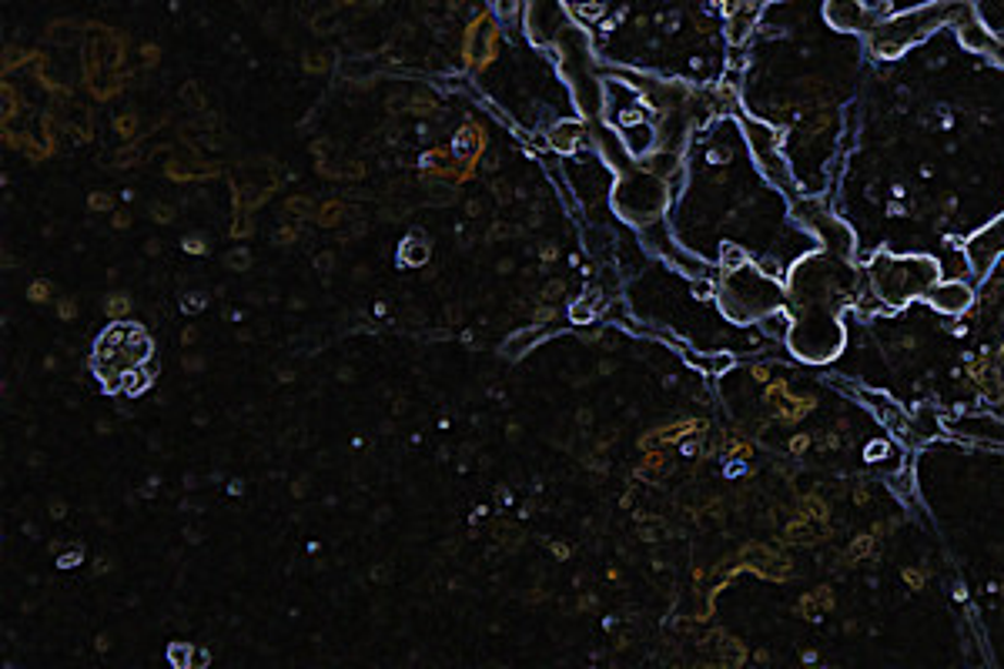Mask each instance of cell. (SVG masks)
Wrapping results in <instances>:
<instances>
[{
    "mask_svg": "<svg viewBox=\"0 0 1004 669\" xmlns=\"http://www.w3.org/2000/svg\"><path fill=\"white\" fill-rule=\"evenodd\" d=\"M975 11H971V4L968 0H938V4H931V8H918V11H907V14H901V17H894V21H887V24H881V27H874V34H871V44H874V51H881V54H897V51H904V48H910L915 40H921V37H928L934 27H941V24H962L965 17H971Z\"/></svg>",
    "mask_w": 1004,
    "mask_h": 669,
    "instance_id": "obj_1",
    "label": "cell"
},
{
    "mask_svg": "<svg viewBox=\"0 0 1004 669\" xmlns=\"http://www.w3.org/2000/svg\"><path fill=\"white\" fill-rule=\"evenodd\" d=\"M871 278L887 305H904L910 298H928V292L938 285V264L928 258L881 255L871 268Z\"/></svg>",
    "mask_w": 1004,
    "mask_h": 669,
    "instance_id": "obj_2",
    "label": "cell"
},
{
    "mask_svg": "<svg viewBox=\"0 0 1004 669\" xmlns=\"http://www.w3.org/2000/svg\"><path fill=\"white\" fill-rule=\"evenodd\" d=\"M1001 255H1004V214L994 218L988 228H981V232L965 245V258H968L971 272H975L978 278L991 272L994 261H997Z\"/></svg>",
    "mask_w": 1004,
    "mask_h": 669,
    "instance_id": "obj_3",
    "label": "cell"
},
{
    "mask_svg": "<svg viewBox=\"0 0 1004 669\" xmlns=\"http://www.w3.org/2000/svg\"><path fill=\"white\" fill-rule=\"evenodd\" d=\"M797 211H800V218L807 221V225L817 232V238L828 245V251H834V258H850L854 238H850V232L844 228V221L831 218L828 211H820V208H813V205H800Z\"/></svg>",
    "mask_w": 1004,
    "mask_h": 669,
    "instance_id": "obj_4",
    "label": "cell"
},
{
    "mask_svg": "<svg viewBox=\"0 0 1004 669\" xmlns=\"http://www.w3.org/2000/svg\"><path fill=\"white\" fill-rule=\"evenodd\" d=\"M747 141H750V148H754L760 168H763L770 177H781V174H784V161H781V154H778V134H773L767 124L747 121Z\"/></svg>",
    "mask_w": 1004,
    "mask_h": 669,
    "instance_id": "obj_5",
    "label": "cell"
},
{
    "mask_svg": "<svg viewBox=\"0 0 1004 669\" xmlns=\"http://www.w3.org/2000/svg\"><path fill=\"white\" fill-rule=\"evenodd\" d=\"M828 21L837 30H874V17L860 8V0H828Z\"/></svg>",
    "mask_w": 1004,
    "mask_h": 669,
    "instance_id": "obj_6",
    "label": "cell"
},
{
    "mask_svg": "<svg viewBox=\"0 0 1004 669\" xmlns=\"http://www.w3.org/2000/svg\"><path fill=\"white\" fill-rule=\"evenodd\" d=\"M928 301L938 308V311H944V315H962V311L971 305V288L968 285H962V282H938L931 292H928Z\"/></svg>",
    "mask_w": 1004,
    "mask_h": 669,
    "instance_id": "obj_7",
    "label": "cell"
},
{
    "mask_svg": "<svg viewBox=\"0 0 1004 669\" xmlns=\"http://www.w3.org/2000/svg\"><path fill=\"white\" fill-rule=\"evenodd\" d=\"M954 432H965V435H975V438H988V442H1004V425H994V422H988V419L957 422Z\"/></svg>",
    "mask_w": 1004,
    "mask_h": 669,
    "instance_id": "obj_8",
    "label": "cell"
},
{
    "mask_svg": "<svg viewBox=\"0 0 1004 669\" xmlns=\"http://www.w3.org/2000/svg\"><path fill=\"white\" fill-rule=\"evenodd\" d=\"M723 261H726V264H740V261H744V255L726 245V248H723Z\"/></svg>",
    "mask_w": 1004,
    "mask_h": 669,
    "instance_id": "obj_9",
    "label": "cell"
}]
</instances>
